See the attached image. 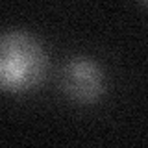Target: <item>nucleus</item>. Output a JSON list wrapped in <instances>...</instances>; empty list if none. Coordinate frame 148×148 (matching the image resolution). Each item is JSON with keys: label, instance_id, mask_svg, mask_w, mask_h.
<instances>
[{"label": "nucleus", "instance_id": "obj_3", "mask_svg": "<svg viewBox=\"0 0 148 148\" xmlns=\"http://www.w3.org/2000/svg\"><path fill=\"white\" fill-rule=\"evenodd\" d=\"M139 2H141L143 6H146V8H148V0H139Z\"/></svg>", "mask_w": 148, "mask_h": 148}, {"label": "nucleus", "instance_id": "obj_1", "mask_svg": "<svg viewBox=\"0 0 148 148\" xmlns=\"http://www.w3.org/2000/svg\"><path fill=\"white\" fill-rule=\"evenodd\" d=\"M50 59L39 39L26 30H8L0 37V89L26 95L43 85Z\"/></svg>", "mask_w": 148, "mask_h": 148}, {"label": "nucleus", "instance_id": "obj_2", "mask_svg": "<svg viewBox=\"0 0 148 148\" xmlns=\"http://www.w3.org/2000/svg\"><path fill=\"white\" fill-rule=\"evenodd\" d=\"M58 82L65 98L80 106H92L106 95L104 69L87 56H74L65 61Z\"/></svg>", "mask_w": 148, "mask_h": 148}]
</instances>
